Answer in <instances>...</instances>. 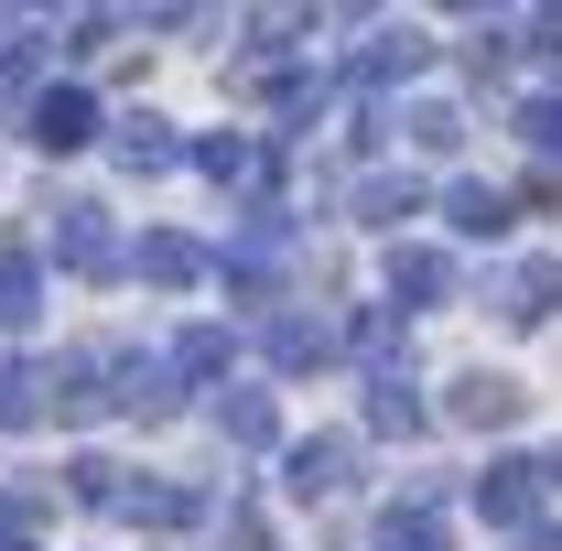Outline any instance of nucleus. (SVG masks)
Returning a JSON list of instances; mask_svg holds the SVG:
<instances>
[{
  "instance_id": "7",
  "label": "nucleus",
  "mask_w": 562,
  "mask_h": 551,
  "mask_svg": "<svg viewBox=\"0 0 562 551\" xmlns=\"http://www.w3.org/2000/svg\"><path fill=\"white\" fill-rule=\"evenodd\" d=\"M432 66V44H422L412 22H379L368 44H357V66H347V87L357 98H379V87H412V76Z\"/></svg>"
},
{
  "instance_id": "11",
  "label": "nucleus",
  "mask_w": 562,
  "mask_h": 551,
  "mask_svg": "<svg viewBox=\"0 0 562 551\" xmlns=\"http://www.w3.org/2000/svg\"><path fill=\"white\" fill-rule=\"evenodd\" d=\"M347 476H357V432H303V443L281 454V486H292V497H336Z\"/></svg>"
},
{
  "instance_id": "5",
  "label": "nucleus",
  "mask_w": 562,
  "mask_h": 551,
  "mask_svg": "<svg viewBox=\"0 0 562 551\" xmlns=\"http://www.w3.org/2000/svg\"><path fill=\"white\" fill-rule=\"evenodd\" d=\"M44 412H55V421L120 412V401H109V346H76V357H55V368H44Z\"/></svg>"
},
{
  "instance_id": "9",
  "label": "nucleus",
  "mask_w": 562,
  "mask_h": 551,
  "mask_svg": "<svg viewBox=\"0 0 562 551\" xmlns=\"http://www.w3.org/2000/svg\"><path fill=\"white\" fill-rule=\"evenodd\" d=\"M432 303H454V260L422 238H390V314H432Z\"/></svg>"
},
{
  "instance_id": "15",
  "label": "nucleus",
  "mask_w": 562,
  "mask_h": 551,
  "mask_svg": "<svg viewBox=\"0 0 562 551\" xmlns=\"http://www.w3.org/2000/svg\"><path fill=\"white\" fill-rule=\"evenodd\" d=\"M497 314H508V325H552V314H562V260H519V271H497Z\"/></svg>"
},
{
  "instance_id": "8",
  "label": "nucleus",
  "mask_w": 562,
  "mask_h": 551,
  "mask_svg": "<svg viewBox=\"0 0 562 551\" xmlns=\"http://www.w3.org/2000/svg\"><path fill=\"white\" fill-rule=\"evenodd\" d=\"M476 519H487V530H541V476H530V454H497L487 476H476Z\"/></svg>"
},
{
  "instance_id": "31",
  "label": "nucleus",
  "mask_w": 562,
  "mask_h": 551,
  "mask_svg": "<svg viewBox=\"0 0 562 551\" xmlns=\"http://www.w3.org/2000/svg\"><path fill=\"white\" fill-rule=\"evenodd\" d=\"M519 551H562V530H519Z\"/></svg>"
},
{
  "instance_id": "20",
  "label": "nucleus",
  "mask_w": 562,
  "mask_h": 551,
  "mask_svg": "<svg viewBox=\"0 0 562 551\" xmlns=\"http://www.w3.org/2000/svg\"><path fill=\"white\" fill-rule=\"evenodd\" d=\"M379 551H443V497H432V486H412V497L379 519Z\"/></svg>"
},
{
  "instance_id": "24",
  "label": "nucleus",
  "mask_w": 562,
  "mask_h": 551,
  "mask_svg": "<svg viewBox=\"0 0 562 551\" xmlns=\"http://www.w3.org/2000/svg\"><path fill=\"white\" fill-rule=\"evenodd\" d=\"M33 314H44V271L11 249V260H0V336H33Z\"/></svg>"
},
{
  "instance_id": "10",
  "label": "nucleus",
  "mask_w": 562,
  "mask_h": 551,
  "mask_svg": "<svg viewBox=\"0 0 562 551\" xmlns=\"http://www.w3.org/2000/svg\"><path fill=\"white\" fill-rule=\"evenodd\" d=\"M519 412H530V390H519V379H497V368H465V379L443 390V421H465V432H508Z\"/></svg>"
},
{
  "instance_id": "22",
  "label": "nucleus",
  "mask_w": 562,
  "mask_h": 551,
  "mask_svg": "<svg viewBox=\"0 0 562 551\" xmlns=\"http://www.w3.org/2000/svg\"><path fill=\"white\" fill-rule=\"evenodd\" d=\"M216 432H227V443H249V454H260V443H271V432H281V412H271V390H216Z\"/></svg>"
},
{
  "instance_id": "29",
  "label": "nucleus",
  "mask_w": 562,
  "mask_h": 551,
  "mask_svg": "<svg viewBox=\"0 0 562 551\" xmlns=\"http://www.w3.org/2000/svg\"><path fill=\"white\" fill-rule=\"evenodd\" d=\"M530 44H541V55H562V11H530Z\"/></svg>"
},
{
  "instance_id": "6",
  "label": "nucleus",
  "mask_w": 562,
  "mask_h": 551,
  "mask_svg": "<svg viewBox=\"0 0 562 551\" xmlns=\"http://www.w3.org/2000/svg\"><path fill=\"white\" fill-rule=\"evenodd\" d=\"M109 401H120L131 421H173V412H184L173 368H162V357H140V346H109Z\"/></svg>"
},
{
  "instance_id": "30",
  "label": "nucleus",
  "mask_w": 562,
  "mask_h": 551,
  "mask_svg": "<svg viewBox=\"0 0 562 551\" xmlns=\"http://www.w3.org/2000/svg\"><path fill=\"white\" fill-rule=\"evenodd\" d=\"M530 476H541V486H562V443H552V454H530Z\"/></svg>"
},
{
  "instance_id": "14",
  "label": "nucleus",
  "mask_w": 562,
  "mask_h": 551,
  "mask_svg": "<svg viewBox=\"0 0 562 551\" xmlns=\"http://www.w3.org/2000/svg\"><path fill=\"white\" fill-rule=\"evenodd\" d=\"M131 271L151 281V292H195L216 260H206V238H184V227H151V238L131 249Z\"/></svg>"
},
{
  "instance_id": "21",
  "label": "nucleus",
  "mask_w": 562,
  "mask_h": 551,
  "mask_svg": "<svg viewBox=\"0 0 562 551\" xmlns=\"http://www.w3.org/2000/svg\"><path fill=\"white\" fill-rule=\"evenodd\" d=\"M33 421H44V368L0 346V432H33Z\"/></svg>"
},
{
  "instance_id": "4",
  "label": "nucleus",
  "mask_w": 562,
  "mask_h": 551,
  "mask_svg": "<svg viewBox=\"0 0 562 551\" xmlns=\"http://www.w3.org/2000/svg\"><path fill=\"white\" fill-rule=\"evenodd\" d=\"M98 131H109V120H98L87 87H33V98H22V140H33V151H87Z\"/></svg>"
},
{
  "instance_id": "26",
  "label": "nucleus",
  "mask_w": 562,
  "mask_h": 551,
  "mask_svg": "<svg viewBox=\"0 0 562 551\" xmlns=\"http://www.w3.org/2000/svg\"><path fill=\"white\" fill-rule=\"evenodd\" d=\"M401 131H412L422 151H454V140H465V109H454V98H412V109H401Z\"/></svg>"
},
{
  "instance_id": "19",
  "label": "nucleus",
  "mask_w": 562,
  "mask_h": 551,
  "mask_svg": "<svg viewBox=\"0 0 562 551\" xmlns=\"http://www.w3.org/2000/svg\"><path fill=\"white\" fill-rule=\"evenodd\" d=\"M336 346H357V357H368V379L412 368V357H401V314H390V303H357V314H347V336H336Z\"/></svg>"
},
{
  "instance_id": "28",
  "label": "nucleus",
  "mask_w": 562,
  "mask_h": 551,
  "mask_svg": "<svg viewBox=\"0 0 562 551\" xmlns=\"http://www.w3.org/2000/svg\"><path fill=\"white\" fill-rule=\"evenodd\" d=\"M109 33H120V11H66V55H98Z\"/></svg>"
},
{
  "instance_id": "18",
  "label": "nucleus",
  "mask_w": 562,
  "mask_h": 551,
  "mask_svg": "<svg viewBox=\"0 0 562 551\" xmlns=\"http://www.w3.org/2000/svg\"><path fill=\"white\" fill-rule=\"evenodd\" d=\"M443 216H454L465 238H508V227H519L508 184H476V173H465V184H443Z\"/></svg>"
},
{
  "instance_id": "27",
  "label": "nucleus",
  "mask_w": 562,
  "mask_h": 551,
  "mask_svg": "<svg viewBox=\"0 0 562 551\" xmlns=\"http://www.w3.org/2000/svg\"><path fill=\"white\" fill-rule=\"evenodd\" d=\"M519 140H530L541 162H562V87L552 98H519Z\"/></svg>"
},
{
  "instance_id": "1",
  "label": "nucleus",
  "mask_w": 562,
  "mask_h": 551,
  "mask_svg": "<svg viewBox=\"0 0 562 551\" xmlns=\"http://www.w3.org/2000/svg\"><path fill=\"white\" fill-rule=\"evenodd\" d=\"M66 497L98 508V519H140V530H195L206 519V486H173V476H140V465H109V454H76Z\"/></svg>"
},
{
  "instance_id": "3",
  "label": "nucleus",
  "mask_w": 562,
  "mask_h": 551,
  "mask_svg": "<svg viewBox=\"0 0 562 551\" xmlns=\"http://www.w3.org/2000/svg\"><path fill=\"white\" fill-rule=\"evenodd\" d=\"M55 260H66L76 281H120V271H131V249H120L109 206H87V195H66V206H55Z\"/></svg>"
},
{
  "instance_id": "13",
  "label": "nucleus",
  "mask_w": 562,
  "mask_h": 551,
  "mask_svg": "<svg viewBox=\"0 0 562 551\" xmlns=\"http://www.w3.org/2000/svg\"><path fill=\"white\" fill-rule=\"evenodd\" d=\"M109 162H120L131 184H151V173H173V162H184V140H173V120L131 109V120H109Z\"/></svg>"
},
{
  "instance_id": "2",
  "label": "nucleus",
  "mask_w": 562,
  "mask_h": 551,
  "mask_svg": "<svg viewBox=\"0 0 562 551\" xmlns=\"http://www.w3.org/2000/svg\"><path fill=\"white\" fill-rule=\"evenodd\" d=\"M281 260H292V216H281V206H249V216H238V238H227V260H216V271H227V292H238V303H271Z\"/></svg>"
},
{
  "instance_id": "25",
  "label": "nucleus",
  "mask_w": 562,
  "mask_h": 551,
  "mask_svg": "<svg viewBox=\"0 0 562 551\" xmlns=\"http://www.w3.org/2000/svg\"><path fill=\"white\" fill-rule=\"evenodd\" d=\"M0 551H44V486H0Z\"/></svg>"
},
{
  "instance_id": "16",
  "label": "nucleus",
  "mask_w": 562,
  "mask_h": 551,
  "mask_svg": "<svg viewBox=\"0 0 562 551\" xmlns=\"http://www.w3.org/2000/svg\"><path fill=\"white\" fill-rule=\"evenodd\" d=\"M368 432H390V443H412V432H432V401L412 390V368L368 379Z\"/></svg>"
},
{
  "instance_id": "17",
  "label": "nucleus",
  "mask_w": 562,
  "mask_h": 551,
  "mask_svg": "<svg viewBox=\"0 0 562 551\" xmlns=\"http://www.w3.org/2000/svg\"><path fill=\"white\" fill-rule=\"evenodd\" d=\"M227 357H238V336H227V325H184V336L162 346L173 390H206V379H227Z\"/></svg>"
},
{
  "instance_id": "12",
  "label": "nucleus",
  "mask_w": 562,
  "mask_h": 551,
  "mask_svg": "<svg viewBox=\"0 0 562 551\" xmlns=\"http://www.w3.org/2000/svg\"><path fill=\"white\" fill-rule=\"evenodd\" d=\"M260 357H271L281 379H314V368L336 357V325H325V314H260Z\"/></svg>"
},
{
  "instance_id": "23",
  "label": "nucleus",
  "mask_w": 562,
  "mask_h": 551,
  "mask_svg": "<svg viewBox=\"0 0 562 551\" xmlns=\"http://www.w3.org/2000/svg\"><path fill=\"white\" fill-rule=\"evenodd\" d=\"M347 206H357V227H401V216H422V184L412 173H368Z\"/></svg>"
}]
</instances>
